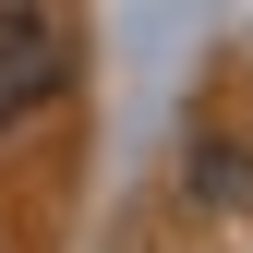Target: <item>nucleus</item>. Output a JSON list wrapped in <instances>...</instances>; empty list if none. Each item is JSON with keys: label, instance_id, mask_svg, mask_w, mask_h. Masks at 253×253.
Returning <instances> with one entry per match:
<instances>
[{"label": "nucleus", "instance_id": "obj_1", "mask_svg": "<svg viewBox=\"0 0 253 253\" xmlns=\"http://www.w3.org/2000/svg\"><path fill=\"white\" fill-rule=\"evenodd\" d=\"M60 73H73V24H60V0H0V133H12L24 109H48Z\"/></svg>", "mask_w": 253, "mask_h": 253}]
</instances>
